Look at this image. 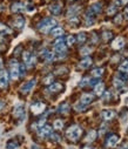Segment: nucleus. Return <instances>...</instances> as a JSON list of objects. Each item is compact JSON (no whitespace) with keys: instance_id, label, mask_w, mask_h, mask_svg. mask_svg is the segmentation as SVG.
I'll return each mask as SVG.
<instances>
[{"instance_id":"f8f14e48","label":"nucleus","mask_w":128,"mask_h":149,"mask_svg":"<svg viewBox=\"0 0 128 149\" xmlns=\"http://www.w3.org/2000/svg\"><path fill=\"white\" fill-rule=\"evenodd\" d=\"M13 115H14V118H22V116L25 115V110H24V107H22L21 104H18V106L14 108Z\"/></svg>"},{"instance_id":"2eb2a0df","label":"nucleus","mask_w":128,"mask_h":149,"mask_svg":"<svg viewBox=\"0 0 128 149\" xmlns=\"http://www.w3.org/2000/svg\"><path fill=\"white\" fill-rule=\"evenodd\" d=\"M123 46H125V40H123L122 38H116V39L113 41V44H112V47H113L114 49H121Z\"/></svg>"},{"instance_id":"c756f323","label":"nucleus","mask_w":128,"mask_h":149,"mask_svg":"<svg viewBox=\"0 0 128 149\" xmlns=\"http://www.w3.org/2000/svg\"><path fill=\"white\" fill-rule=\"evenodd\" d=\"M76 40H78V42H79V44H83L85 41H86V34H85L83 32L79 33V34H78Z\"/></svg>"},{"instance_id":"ddd939ff","label":"nucleus","mask_w":128,"mask_h":149,"mask_svg":"<svg viewBox=\"0 0 128 149\" xmlns=\"http://www.w3.org/2000/svg\"><path fill=\"white\" fill-rule=\"evenodd\" d=\"M48 89H50V92H52V93H58V92H61V91L64 89V86H62L61 84H59V82H54V84H51V85H50Z\"/></svg>"},{"instance_id":"4c0bfd02","label":"nucleus","mask_w":128,"mask_h":149,"mask_svg":"<svg viewBox=\"0 0 128 149\" xmlns=\"http://www.w3.org/2000/svg\"><path fill=\"white\" fill-rule=\"evenodd\" d=\"M52 80H53V77L50 75V77H47V78L44 79V84H45V85H51V84H52Z\"/></svg>"},{"instance_id":"6ab92c4d","label":"nucleus","mask_w":128,"mask_h":149,"mask_svg":"<svg viewBox=\"0 0 128 149\" xmlns=\"http://www.w3.org/2000/svg\"><path fill=\"white\" fill-rule=\"evenodd\" d=\"M88 12L92 13V14H98V13H100V12H101V5L98 4V3H97V4H93V5L90 7Z\"/></svg>"},{"instance_id":"7c9ffc66","label":"nucleus","mask_w":128,"mask_h":149,"mask_svg":"<svg viewBox=\"0 0 128 149\" xmlns=\"http://www.w3.org/2000/svg\"><path fill=\"white\" fill-rule=\"evenodd\" d=\"M53 126H54L55 129L60 130V129H62V127H64V121H62V120H55L54 123H53Z\"/></svg>"},{"instance_id":"49530a36","label":"nucleus","mask_w":128,"mask_h":149,"mask_svg":"<svg viewBox=\"0 0 128 149\" xmlns=\"http://www.w3.org/2000/svg\"><path fill=\"white\" fill-rule=\"evenodd\" d=\"M3 107H4V102H3V101H0V109H1Z\"/></svg>"},{"instance_id":"f03ea898","label":"nucleus","mask_w":128,"mask_h":149,"mask_svg":"<svg viewBox=\"0 0 128 149\" xmlns=\"http://www.w3.org/2000/svg\"><path fill=\"white\" fill-rule=\"evenodd\" d=\"M81 135H82V129H81L79 126H76V125L71 126V127L67 129V132H66L67 139H68L69 141H73V142H75L76 140H79Z\"/></svg>"},{"instance_id":"c85d7f7f","label":"nucleus","mask_w":128,"mask_h":149,"mask_svg":"<svg viewBox=\"0 0 128 149\" xmlns=\"http://www.w3.org/2000/svg\"><path fill=\"white\" fill-rule=\"evenodd\" d=\"M119 69H120V72H122V73H128V61H127V60L123 61V62L120 65Z\"/></svg>"},{"instance_id":"b1692460","label":"nucleus","mask_w":128,"mask_h":149,"mask_svg":"<svg viewBox=\"0 0 128 149\" xmlns=\"http://www.w3.org/2000/svg\"><path fill=\"white\" fill-rule=\"evenodd\" d=\"M24 8H25V6H24L22 4H20V3H14V4L11 6L12 12H20V11H22Z\"/></svg>"},{"instance_id":"6e6552de","label":"nucleus","mask_w":128,"mask_h":149,"mask_svg":"<svg viewBox=\"0 0 128 149\" xmlns=\"http://www.w3.org/2000/svg\"><path fill=\"white\" fill-rule=\"evenodd\" d=\"M35 79H31V80H28L27 82H25L21 87H20V91L22 92V93H27V92H29L33 87H34V85H35Z\"/></svg>"},{"instance_id":"4be33fe9","label":"nucleus","mask_w":128,"mask_h":149,"mask_svg":"<svg viewBox=\"0 0 128 149\" xmlns=\"http://www.w3.org/2000/svg\"><path fill=\"white\" fill-rule=\"evenodd\" d=\"M58 110H59V113L66 114V113H68V110H69V104H68L67 102H64V103H61V104L59 106Z\"/></svg>"},{"instance_id":"ea45409f","label":"nucleus","mask_w":128,"mask_h":149,"mask_svg":"<svg viewBox=\"0 0 128 149\" xmlns=\"http://www.w3.org/2000/svg\"><path fill=\"white\" fill-rule=\"evenodd\" d=\"M86 84L90 85V79H83V80L80 82V86H86Z\"/></svg>"},{"instance_id":"412c9836","label":"nucleus","mask_w":128,"mask_h":149,"mask_svg":"<svg viewBox=\"0 0 128 149\" xmlns=\"http://www.w3.org/2000/svg\"><path fill=\"white\" fill-rule=\"evenodd\" d=\"M95 139H97V132H95V130H91V132H88V134H87L86 139H85V141L88 142V143H91V142H93Z\"/></svg>"},{"instance_id":"cd10ccee","label":"nucleus","mask_w":128,"mask_h":149,"mask_svg":"<svg viewBox=\"0 0 128 149\" xmlns=\"http://www.w3.org/2000/svg\"><path fill=\"white\" fill-rule=\"evenodd\" d=\"M102 73H104V69L102 68H95L92 70V75L94 78H100L102 75Z\"/></svg>"},{"instance_id":"dca6fc26","label":"nucleus","mask_w":128,"mask_h":149,"mask_svg":"<svg viewBox=\"0 0 128 149\" xmlns=\"http://www.w3.org/2000/svg\"><path fill=\"white\" fill-rule=\"evenodd\" d=\"M114 115H115V113L113 110H102L101 111V116H102V119L104 120H106V121H108V120H112L113 118H114Z\"/></svg>"},{"instance_id":"9d476101","label":"nucleus","mask_w":128,"mask_h":149,"mask_svg":"<svg viewBox=\"0 0 128 149\" xmlns=\"http://www.w3.org/2000/svg\"><path fill=\"white\" fill-rule=\"evenodd\" d=\"M93 100H94V95H93V94H91V93H85V94H82V96H81V99H80V102H82V103H85V104H88V103H91Z\"/></svg>"},{"instance_id":"79ce46f5","label":"nucleus","mask_w":128,"mask_h":149,"mask_svg":"<svg viewBox=\"0 0 128 149\" xmlns=\"http://www.w3.org/2000/svg\"><path fill=\"white\" fill-rule=\"evenodd\" d=\"M118 5H126L128 4V0H119V1H116Z\"/></svg>"},{"instance_id":"1a4fd4ad","label":"nucleus","mask_w":128,"mask_h":149,"mask_svg":"<svg viewBox=\"0 0 128 149\" xmlns=\"http://www.w3.org/2000/svg\"><path fill=\"white\" fill-rule=\"evenodd\" d=\"M22 60H24V62L27 65V67H32V65L34 63V56H33L29 52H24V54H22Z\"/></svg>"},{"instance_id":"f257e3e1","label":"nucleus","mask_w":128,"mask_h":149,"mask_svg":"<svg viewBox=\"0 0 128 149\" xmlns=\"http://www.w3.org/2000/svg\"><path fill=\"white\" fill-rule=\"evenodd\" d=\"M55 25H57L55 19H53V18H45L42 21L39 22L38 29L40 32H42V33H48L50 31H52L55 27Z\"/></svg>"},{"instance_id":"473e14b6","label":"nucleus","mask_w":128,"mask_h":149,"mask_svg":"<svg viewBox=\"0 0 128 149\" xmlns=\"http://www.w3.org/2000/svg\"><path fill=\"white\" fill-rule=\"evenodd\" d=\"M6 148L7 149H18V143L15 141H10L7 144H6Z\"/></svg>"},{"instance_id":"393cba45","label":"nucleus","mask_w":128,"mask_h":149,"mask_svg":"<svg viewBox=\"0 0 128 149\" xmlns=\"http://www.w3.org/2000/svg\"><path fill=\"white\" fill-rule=\"evenodd\" d=\"M80 11V7L79 6H71L69 10H68V17H75Z\"/></svg>"},{"instance_id":"9b49d317","label":"nucleus","mask_w":128,"mask_h":149,"mask_svg":"<svg viewBox=\"0 0 128 149\" xmlns=\"http://www.w3.org/2000/svg\"><path fill=\"white\" fill-rule=\"evenodd\" d=\"M118 142H119V137H118L116 135H112V136H109L108 140L106 141V146L109 147V148H113V147H115V146L118 144Z\"/></svg>"},{"instance_id":"a878e982","label":"nucleus","mask_w":128,"mask_h":149,"mask_svg":"<svg viewBox=\"0 0 128 149\" xmlns=\"http://www.w3.org/2000/svg\"><path fill=\"white\" fill-rule=\"evenodd\" d=\"M85 22H86V25H87V26H88V25H93V24H94V19H93V14H92V13L87 12L86 17H85Z\"/></svg>"},{"instance_id":"c9c22d12","label":"nucleus","mask_w":128,"mask_h":149,"mask_svg":"<svg viewBox=\"0 0 128 149\" xmlns=\"http://www.w3.org/2000/svg\"><path fill=\"white\" fill-rule=\"evenodd\" d=\"M115 12H116V6H115V5L109 6L108 10H107V14H108V15H112V14H114Z\"/></svg>"},{"instance_id":"4468645a","label":"nucleus","mask_w":128,"mask_h":149,"mask_svg":"<svg viewBox=\"0 0 128 149\" xmlns=\"http://www.w3.org/2000/svg\"><path fill=\"white\" fill-rule=\"evenodd\" d=\"M25 25V19L22 17H17L13 21V26L17 28V29H21Z\"/></svg>"},{"instance_id":"c03bdc74","label":"nucleus","mask_w":128,"mask_h":149,"mask_svg":"<svg viewBox=\"0 0 128 149\" xmlns=\"http://www.w3.org/2000/svg\"><path fill=\"white\" fill-rule=\"evenodd\" d=\"M26 8H27V11H28V12H32V11H34V7H33L32 5H27V6H26Z\"/></svg>"},{"instance_id":"09e8293b","label":"nucleus","mask_w":128,"mask_h":149,"mask_svg":"<svg viewBox=\"0 0 128 149\" xmlns=\"http://www.w3.org/2000/svg\"><path fill=\"white\" fill-rule=\"evenodd\" d=\"M32 149H40V148H38V147L34 144V146H32Z\"/></svg>"},{"instance_id":"0eeeda50","label":"nucleus","mask_w":128,"mask_h":149,"mask_svg":"<svg viewBox=\"0 0 128 149\" xmlns=\"http://www.w3.org/2000/svg\"><path fill=\"white\" fill-rule=\"evenodd\" d=\"M38 134H39L40 137H48L52 134V128L50 126H42L38 130Z\"/></svg>"},{"instance_id":"39448f33","label":"nucleus","mask_w":128,"mask_h":149,"mask_svg":"<svg viewBox=\"0 0 128 149\" xmlns=\"http://www.w3.org/2000/svg\"><path fill=\"white\" fill-rule=\"evenodd\" d=\"M46 106L44 102H34L32 106H31V110H32V113L38 115V114H41L42 111L45 110Z\"/></svg>"},{"instance_id":"de8ad7c7","label":"nucleus","mask_w":128,"mask_h":149,"mask_svg":"<svg viewBox=\"0 0 128 149\" xmlns=\"http://www.w3.org/2000/svg\"><path fill=\"white\" fill-rule=\"evenodd\" d=\"M1 68H3V60L0 59V69H1Z\"/></svg>"},{"instance_id":"423d86ee","label":"nucleus","mask_w":128,"mask_h":149,"mask_svg":"<svg viewBox=\"0 0 128 149\" xmlns=\"http://www.w3.org/2000/svg\"><path fill=\"white\" fill-rule=\"evenodd\" d=\"M8 84V74L6 70H0V88H6Z\"/></svg>"},{"instance_id":"f704fd0d","label":"nucleus","mask_w":128,"mask_h":149,"mask_svg":"<svg viewBox=\"0 0 128 149\" xmlns=\"http://www.w3.org/2000/svg\"><path fill=\"white\" fill-rule=\"evenodd\" d=\"M66 42L68 46H72L74 42H75V38H74V35H68L67 36V39H66Z\"/></svg>"},{"instance_id":"8fccbe9b","label":"nucleus","mask_w":128,"mask_h":149,"mask_svg":"<svg viewBox=\"0 0 128 149\" xmlns=\"http://www.w3.org/2000/svg\"><path fill=\"white\" fill-rule=\"evenodd\" d=\"M82 149H94V148H92V147H85V148H82Z\"/></svg>"},{"instance_id":"2f4dec72","label":"nucleus","mask_w":128,"mask_h":149,"mask_svg":"<svg viewBox=\"0 0 128 149\" xmlns=\"http://www.w3.org/2000/svg\"><path fill=\"white\" fill-rule=\"evenodd\" d=\"M86 107H87V104H85V103H82V102H78V103L75 104V109H76L78 111L85 110V109H86Z\"/></svg>"},{"instance_id":"bb28decb","label":"nucleus","mask_w":128,"mask_h":149,"mask_svg":"<svg viewBox=\"0 0 128 149\" xmlns=\"http://www.w3.org/2000/svg\"><path fill=\"white\" fill-rule=\"evenodd\" d=\"M113 84H114V87H116L118 89H122V88L125 87V86H123V81L120 80L119 78H115L114 81H113Z\"/></svg>"},{"instance_id":"20e7f679","label":"nucleus","mask_w":128,"mask_h":149,"mask_svg":"<svg viewBox=\"0 0 128 149\" xmlns=\"http://www.w3.org/2000/svg\"><path fill=\"white\" fill-rule=\"evenodd\" d=\"M54 51L58 53V54H65L66 53V45L64 44V39L62 38H59L55 42H54Z\"/></svg>"},{"instance_id":"37998d69","label":"nucleus","mask_w":128,"mask_h":149,"mask_svg":"<svg viewBox=\"0 0 128 149\" xmlns=\"http://www.w3.org/2000/svg\"><path fill=\"white\" fill-rule=\"evenodd\" d=\"M121 19H122V17H121V15H120V14H119V15H118V17H116V18H115V20H114V21H115V24H120V22H121V21H122V20H121Z\"/></svg>"},{"instance_id":"5701e85b","label":"nucleus","mask_w":128,"mask_h":149,"mask_svg":"<svg viewBox=\"0 0 128 149\" xmlns=\"http://www.w3.org/2000/svg\"><path fill=\"white\" fill-rule=\"evenodd\" d=\"M51 33H52V35L53 36H61L62 34H64V29H62V27H54L52 31H51Z\"/></svg>"},{"instance_id":"f3484780","label":"nucleus","mask_w":128,"mask_h":149,"mask_svg":"<svg viewBox=\"0 0 128 149\" xmlns=\"http://www.w3.org/2000/svg\"><path fill=\"white\" fill-rule=\"evenodd\" d=\"M50 12L54 15H59L61 13V6L59 4H53L50 6Z\"/></svg>"},{"instance_id":"7ed1b4c3","label":"nucleus","mask_w":128,"mask_h":149,"mask_svg":"<svg viewBox=\"0 0 128 149\" xmlns=\"http://www.w3.org/2000/svg\"><path fill=\"white\" fill-rule=\"evenodd\" d=\"M10 74L13 80L18 79L20 75V65L18 63V61L15 59L10 61Z\"/></svg>"},{"instance_id":"e433bc0d","label":"nucleus","mask_w":128,"mask_h":149,"mask_svg":"<svg viewBox=\"0 0 128 149\" xmlns=\"http://www.w3.org/2000/svg\"><path fill=\"white\" fill-rule=\"evenodd\" d=\"M113 36V34H112V32H104V34H102V38H104V40H109Z\"/></svg>"},{"instance_id":"a18cd8bd","label":"nucleus","mask_w":128,"mask_h":149,"mask_svg":"<svg viewBox=\"0 0 128 149\" xmlns=\"http://www.w3.org/2000/svg\"><path fill=\"white\" fill-rule=\"evenodd\" d=\"M125 14H126V17L128 18V7H127V8L125 10Z\"/></svg>"},{"instance_id":"58836bf2","label":"nucleus","mask_w":128,"mask_h":149,"mask_svg":"<svg viewBox=\"0 0 128 149\" xmlns=\"http://www.w3.org/2000/svg\"><path fill=\"white\" fill-rule=\"evenodd\" d=\"M0 31H3V32H7V33H10V32H11L6 26H4V25H1V24H0Z\"/></svg>"},{"instance_id":"a211bd4d","label":"nucleus","mask_w":128,"mask_h":149,"mask_svg":"<svg viewBox=\"0 0 128 149\" xmlns=\"http://www.w3.org/2000/svg\"><path fill=\"white\" fill-rule=\"evenodd\" d=\"M92 65V59L90 56H85L81 61H80V67L81 68H88Z\"/></svg>"},{"instance_id":"a19ab883","label":"nucleus","mask_w":128,"mask_h":149,"mask_svg":"<svg viewBox=\"0 0 128 149\" xmlns=\"http://www.w3.org/2000/svg\"><path fill=\"white\" fill-rule=\"evenodd\" d=\"M91 52V49H88V48H83V49H81V54L82 55H86V54H88Z\"/></svg>"},{"instance_id":"aec40b11","label":"nucleus","mask_w":128,"mask_h":149,"mask_svg":"<svg viewBox=\"0 0 128 149\" xmlns=\"http://www.w3.org/2000/svg\"><path fill=\"white\" fill-rule=\"evenodd\" d=\"M94 92H95V94L97 95H104V92H105V85L102 84V82H99V84H97V86H95V88H94Z\"/></svg>"},{"instance_id":"72a5a7b5","label":"nucleus","mask_w":128,"mask_h":149,"mask_svg":"<svg viewBox=\"0 0 128 149\" xmlns=\"http://www.w3.org/2000/svg\"><path fill=\"white\" fill-rule=\"evenodd\" d=\"M44 56H45V60H46V61H52V60L54 59V54H53L52 52H45Z\"/></svg>"}]
</instances>
